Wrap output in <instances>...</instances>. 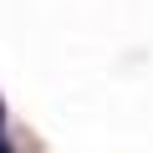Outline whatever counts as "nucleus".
<instances>
[{
    "mask_svg": "<svg viewBox=\"0 0 153 153\" xmlns=\"http://www.w3.org/2000/svg\"><path fill=\"white\" fill-rule=\"evenodd\" d=\"M0 153H5V128H0Z\"/></svg>",
    "mask_w": 153,
    "mask_h": 153,
    "instance_id": "obj_1",
    "label": "nucleus"
}]
</instances>
